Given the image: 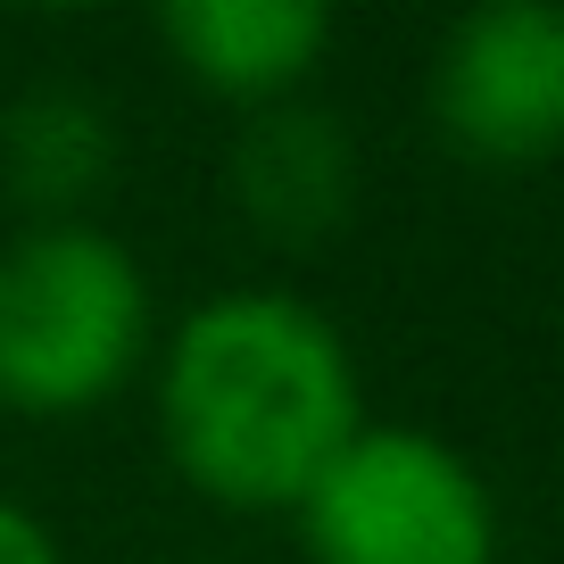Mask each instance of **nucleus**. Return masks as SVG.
Returning <instances> with one entry per match:
<instances>
[{"label": "nucleus", "mask_w": 564, "mask_h": 564, "mask_svg": "<svg viewBox=\"0 0 564 564\" xmlns=\"http://www.w3.org/2000/svg\"><path fill=\"white\" fill-rule=\"evenodd\" d=\"M159 432L175 474L216 507H300L366 432L357 357L324 307L291 291H225L166 340Z\"/></svg>", "instance_id": "nucleus-1"}, {"label": "nucleus", "mask_w": 564, "mask_h": 564, "mask_svg": "<svg viewBox=\"0 0 564 564\" xmlns=\"http://www.w3.org/2000/svg\"><path fill=\"white\" fill-rule=\"evenodd\" d=\"M150 349V282L100 225H25L0 249V406L91 415Z\"/></svg>", "instance_id": "nucleus-2"}, {"label": "nucleus", "mask_w": 564, "mask_h": 564, "mask_svg": "<svg viewBox=\"0 0 564 564\" xmlns=\"http://www.w3.org/2000/svg\"><path fill=\"white\" fill-rule=\"evenodd\" d=\"M307 564H498V507L481 474L432 432H357L300 498Z\"/></svg>", "instance_id": "nucleus-3"}, {"label": "nucleus", "mask_w": 564, "mask_h": 564, "mask_svg": "<svg viewBox=\"0 0 564 564\" xmlns=\"http://www.w3.org/2000/svg\"><path fill=\"white\" fill-rule=\"evenodd\" d=\"M432 117L481 166H540L564 150V9L490 0L448 25L432 58Z\"/></svg>", "instance_id": "nucleus-4"}, {"label": "nucleus", "mask_w": 564, "mask_h": 564, "mask_svg": "<svg viewBox=\"0 0 564 564\" xmlns=\"http://www.w3.org/2000/svg\"><path fill=\"white\" fill-rule=\"evenodd\" d=\"M232 199L241 216L265 232V241H324V232L349 225L357 208V141L333 108H307V100H282L258 108L232 141Z\"/></svg>", "instance_id": "nucleus-5"}, {"label": "nucleus", "mask_w": 564, "mask_h": 564, "mask_svg": "<svg viewBox=\"0 0 564 564\" xmlns=\"http://www.w3.org/2000/svg\"><path fill=\"white\" fill-rule=\"evenodd\" d=\"M159 25L175 67L241 108H282L333 42V9L316 0H175Z\"/></svg>", "instance_id": "nucleus-6"}, {"label": "nucleus", "mask_w": 564, "mask_h": 564, "mask_svg": "<svg viewBox=\"0 0 564 564\" xmlns=\"http://www.w3.org/2000/svg\"><path fill=\"white\" fill-rule=\"evenodd\" d=\"M117 175V124L91 91L42 84L0 108V183L34 225H84Z\"/></svg>", "instance_id": "nucleus-7"}, {"label": "nucleus", "mask_w": 564, "mask_h": 564, "mask_svg": "<svg viewBox=\"0 0 564 564\" xmlns=\"http://www.w3.org/2000/svg\"><path fill=\"white\" fill-rule=\"evenodd\" d=\"M0 564H67V556H58V540L18 507V498H0Z\"/></svg>", "instance_id": "nucleus-8"}]
</instances>
